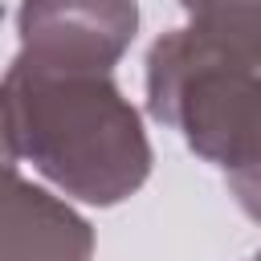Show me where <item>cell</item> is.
<instances>
[{"label": "cell", "instance_id": "8", "mask_svg": "<svg viewBox=\"0 0 261 261\" xmlns=\"http://www.w3.org/2000/svg\"><path fill=\"white\" fill-rule=\"evenodd\" d=\"M0 16H4V8H0Z\"/></svg>", "mask_w": 261, "mask_h": 261}, {"label": "cell", "instance_id": "6", "mask_svg": "<svg viewBox=\"0 0 261 261\" xmlns=\"http://www.w3.org/2000/svg\"><path fill=\"white\" fill-rule=\"evenodd\" d=\"M20 151H16V139H12V122H8V106H4V94H0V163H16Z\"/></svg>", "mask_w": 261, "mask_h": 261}, {"label": "cell", "instance_id": "1", "mask_svg": "<svg viewBox=\"0 0 261 261\" xmlns=\"http://www.w3.org/2000/svg\"><path fill=\"white\" fill-rule=\"evenodd\" d=\"M0 94L20 159L65 196L110 208L147 184L143 118L110 73H57L12 57Z\"/></svg>", "mask_w": 261, "mask_h": 261}, {"label": "cell", "instance_id": "4", "mask_svg": "<svg viewBox=\"0 0 261 261\" xmlns=\"http://www.w3.org/2000/svg\"><path fill=\"white\" fill-rule=\"evenodd\" d=\"M0 261H94V228L16 163H0Z\"/></svg>", "mask_w": 261, "mask_h": 261}, {"label": "cell", "instance_id": "3", "mask_svg": "<svg viewBox=\"0 0 261 261\" xmlns=\"http://www.w3.org/2000/svg\"><path fill=\"white\" fill-rule=\"evenodd\" d=\"M20 61L57 73H110L139 33L135 0H24Z\"/></svg>", "mask_w": 261, "mask_h": 261}, {"label": "cell", "instance_id": "2", "mask_svg": "<svg viewBox=\"0 0 261 261\" xmlns=\"http://www.w3.org/2000/svg\"><path fill=\"white\" fill-rule=\"evenodd\" d=\"M147 110L216 163L232 200L261 224V61L188 24L171 29L147 53Z\"/></svg>", "mask_w": 261, "mask_h": 261}, {"label": "cell", "instance_id": "7", "mask_svg": "<svg viewBox=\"0 0 261 261\" xmlns=\"http://www.w3.org/2000/svg\"><path fill=\"white\" fill-rule=\"evenodd\" d=\"M249 261H261V249H257V253H253V257H249Z\"/></svg>", "mask_w": 261, "mask_h": 261}, {"label": "cell", "instance_id": "5", "mask_svg": "<svg viewBox=\"0 0 261 261\" xmlns=\"http://www.w3.org/2000/svg\"><path fill=\"white\" fill-rule=\"evenodd\" d=\"M179 8L200 37L261 61V0H179Z\"/></svg>", "mask_w": 261, "mask_h": 261}]
</instances>
